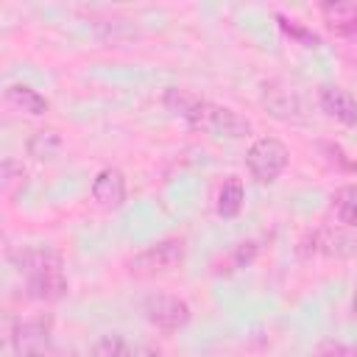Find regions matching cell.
Segmentation results:
<instances>
[{
    "label": "cell",
    "instance_id": "cell-2",
    "mask_svg": "<svg viewBox=\"0 0 357 357\" xmlns=\"http://www.w3.org/2000/svg\"><path fill=\"white\" fill-rule=\"evenodd\" d=\"M11 262H14V268L25 279L28 298H36V301H59L70 290V282H67L61 257L53 248H47V245H28V248L17 251L11 257Z\"/></svg>",
    "mask_w": 357,
    "mask_h": 357
},
{
    "label": "cell",
    "instance_id": "cell-18",
    "mask_svg": "<svg viewBox=\"0 0 357 357\" xmlns=\"http://www.w3.org/2000/svg\"><path fill=\"white\" fill-rule=\"evenodd\" d=\"M310 357H357V346L340 343V340H326V343H321Z\"/></svg>",
    "mask_w": 357,
    "mask_h": 357
},
{
    "label": "cell",
    "instance_id": "cell-5",
    "mask_svg": "<svg viewBox=\"0 0 357 357\" xmlns=\"http://www.w3.org/2000/svg\"><path fill=\"white\" fill-rule=\"evenodd\" d=\"M290 162V151L276 137H259L245 151V167L257 184H273Z\"/></svg>",
    "mask_w": 357,
    "mask_h": 357
},
{
    "label": "cell",
    "instance_id": "cell-17",
    "mask_svg": "<svg viewBox=\"0 0 357 357\" xmlns=\"http://www.w3.org/2000/svg\"><path fill=\"white\" fill-rule=\"evenodd\" d=\"M276 20H279V28H282L287 36L298 39L304 47H315V45H318V36H315L312 31H307L304 25H298L296 20H287V17H282V14H276Z\"/></svg>",
    "mask_w": 357,
    "mask_h": 357
},
{
    "label": "cell",
    "instance_id": "cell-21",
    "mask_svg": "<svg viewBox=\"0 0 357 357\" xmlns=\"http://www.w3.org/2000/svg\"><path fill=\"white\" fill-rule=\"evenodd\" d=\"M134 357H162V351L148 343H134Z\"/></svg>",
    "mask_w": 357,
    "mask_h": 357
},
{
    "label": "cell",
    "instance_id": "cell-23",
    "mask_svg": "<svg viewBox=\"0 0 357 357\" xmlns=\"http://www.w3.org/2000/svg\"><path fill=\"white\" fill-rule=\"evenodd\" d=\"M28 357H47V354H28Z\"/></svg>",
    "mask_w": 357,
    "mask_h": 357
},
{
    "label": "cell",
    "instance_id": "cell-12",
    "mask_svg": "<svg viewBox=\"0 0 357 357\" xmlns=\"http://www.w3.org/2000/svg\"><path fill=\"white\" fill-rule=\"evenodd\" d=\"M329 206L340 226L357 231V184H343L329 195Z\"/></svg>",
    "mask_w": 357,
    "mask_h": 357
},
{
    "label": "cell",
    "instance_id": "cell-3",
    "mask_svg": "<svg viewBox=\"0 0 357 357\" xmlns=\"http://www.w3.org/2000/svg\"><path fill=\"white\" fill-rule=\"evenodd\" d=\"M184 257H187L184 240L181 237H165V240H156L153 245L142 248L139 254H134L128 259V273L142 276V279L165 276V273L178 271L184 265Z\"/></svg>",
    "mask_w": 357,
    "mask_h": 357
},
{
    "label": "cell",
    "instance_id": "cell-16",
    "mask_svg": "<svg viewBox=\"0 0 357 357\" xmlns=\"http://www.w3.org/2000/svg\"><path fill=\"white\" fill-rule=\"evenodd\" d=\"M89 357H134V343L117 332H109L92 343Z\"/></svg>",
    "mask_w": 357,
    "mask_h": 357
},
{
    "label": "cell",
    "instance_id": "cell-7",
    "mask_svg": "<svg viewBox=\"0 0 357 357\" xmlns=\"http://www.w3.org/2000/svg\"><path fill=\"white\" fill-rule=\"evenodd\" d=\"M50 332L53 324L47 315H33V318H20L11 332H8V346L14 357H28V354H47L50 346Z\"/></svg>",
    "mask_w": 357,
    "mask_h": 357
},
{
    "label": "cell",
    "instance_id": "cell-13",
    "mask_svg": "<svg viewBox=\"0 0 357 357\" xmlns=\"http://www.w3.org/2000/svg\"><path fill=\"white\" fill-rule=\"evenodd\" d=\"M245 201V187L237 176H226V181L218 190V201H215V212L220 218H237Z\"/></svg>",
    "mask_w": 357,
    "mask_h": 357
},
{
    "label": "cell",
    "instance_id": "cell-19",
    "mask_svg": "<svg viewBox=\"0 0 357 357\" xmlns=\"http://www.w3.org/2000/svg\"><path fill=\"white\" fill-rule=\"evenodd\" d=\"M25 167L20 165V162H14V159H6L3 162V190L6 192H11L14 190V184H25Z\"/></svg>",
    "mask_w": 357,
    "mask_h": 357
},
{
    "label": "cell",
    "instance_id": "cell-14",
    "mask_svg": "<svg viewBox=\"0 0 357 357\" xmlns=\"http://www.w3.org/2000/svg\"><path fill=\"white\" fill-rule=\"evenodd\" d=\"M61 145H64V142H61L59 131H53V128H39V131H33V134L28 137L25 151H28V156H33L36 162H50V159L59 156Z\"/></svg>",
    "mask_w": 357,
    "mask_h": 357
},
{
    "label": "cell",
    "instance_id": "cell-8",
    "mask_svg": "<svg viewBox=\"0 0 357 357\" xmlns=\"http://www.w3.org/2000/svg\"><path fill=\"white\" fill-rule=\"evenodd\" d=\"M259 100H262L265 112L273 120H282V123H301L304 120V103H301L298 92L284 86V84H279V81L262 84Z\"/></svg>",
    "mask_w": 357,
    "mask_h": 357
},
{
    "label": "cell",
    "instance_id": "cell-20",
    "mask_svg": "<svg viewBox=\"0 0 357 357\" xmlns=\"http://www.w3.org/2000/svg\"><path fill=\"white\" fill-rule=\"evenodd\" d=\"M254 254H257V245H254L251 240H248V243H243V245L234 251V257H231V262H229V265H231L229 271H237V268H243L245 262H251V257H254Z\"/></svg>",
    "mask_w": 357,
    "mask_h": 357
},
{
    "label": "cell",
    "instance_id": "cell-10",
    "mask_svg": "<svg viewBox=\"0 0 357 357\" xmlns=\"http://www.w3.org/2000/svg\"><path fill=\"white\" fill-rule=\"evenodd\" d=\"M318 103L337 123L357 126V100H354V95L349 89H343L337 84H326V86L318 89Z\"/></svg>",
    "mask_w": 357,
    "mask_h": 357
},
{
    "label": "cell",
    "instance_id": "cell-11",
    "mask_svg": "<svg viewBox=\"0 0 357 357\" xmlns=\"http://www.w3.org/2000/svg\"><path fill=\"white\" fill-rule=\"evenodd\" d=\"M3 100H6V106H11L14 112L31 114V117H42V114H47V109H50L47 98H45L42 92H36L33 86H28V84H8V86L3 89Z\"/></svg>",
    "mask_w": 357,
    "mask_h": 357
},
{
    "label": "cell",
    "instance_id": "cell-4",
    "mask_svg": "<svg viewBox=\"0 0 357 357\" xmlns=\"http://www.w3.org/2000/svg\"><path fill=\"white\" fill-rule=\"evenodd\" d=\"M298 251H301V257L351 259V257H357V231H351L346 226H318L301 237Z\"/></svg>",
    "mask_w": 357,
    "mask_h": 357
},
{
    "label": "cell",
    "instance_id": "cell-1",
    "mask_svg": "<svg viewBox=\"0 0 357 357\" xmlns=\"http://www.w3.org/2000/svg\"><path fill=\"white\" fill-rule=\"evenodd\" d=\"M162 100L192 131L206 134L212 139H243V137L251 134V123L240 112H234L231 106L204 100V98L181 89V86H167Z\"/></svg>",
    "mask_w": 357,
    "mask_h": 357
},
{
    "label": "cell",
    "instance_id": "cell-15",
    "mask_svg": "<svg viewBox=\"0 0 357 357\" xmlns=\"http://www.w3.org/2000/svg\"><path fill=\"white\" fill-rule=\"evenodd\" d=\"M321 11L340 33H357V3H324Z\"/></svg>",
    "mask_w": 357,
    "mask_h": 357
},
{
    "label": "cell",
    "instance_id": "cell-9",
    "mask_svg": "<svg viewBox=\"0 0 357 357\" xmlns=\"http://www.w3.org/2000/svg\"><path fill=\"white\" fill-rule=\"evenodd\" d=\"M126 176L117 167H103L95 173L89 195L100 209H120L126 204Z\"/></svg>",
    "mask_w": 357,
    "mask_h": 357
},
{
    "label": "cell",
    "instance_id": "cell-6",
    "mask_svg": "<svg viewBox=\"0 0 357 357\" xmlns=\"http://www.w3.org/2000/svg\"><path fill=\"white\" fill-rule=\"evenodd\" d=\"M142 315L159 332H178V329H184L190 324L192 310H190V304L181 296L151 293V296L142 298Z\"/></svg>",
    "mask_w": 357,
    "mask_h": 357
},
{
    "label": "cell",
    "instance_id": "cell-22",
    "mask_svg": "<svg viewBox=\"0 0 357 357\" xmlns=\"http://www.w3.org/2000/svg\"><path fill=\"white\" fill-rule=\"evenodd\" d=\"M351 315L357 318V287H354V298H351Z\"/></svg>",
    "mask_w": 357,
    "mask_h": 357
}]
</instances>
